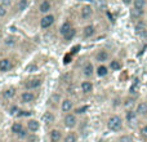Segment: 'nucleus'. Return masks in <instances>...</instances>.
<instances>
[{
    "mask_svg": "<svg viewBox=\"0 0 147 142\" xmlns=\"http://www.w3.org/2000/svg\"><path fill=\"white\" fill-rule=\"evenodd\" d=\"M7 14V7H4L3 4H0V17H4Z\"/></svg>",
    "mask_w": 147,
    "mask_h": 142,
    "instance_id": "nucleus-30",
    "label": "nucleus"
},
{
    "mask_svg": "<svg viewBox=\"0 0 147 142\" xmlns=\"http://www.w3.org/2000/svg\"><path fill=\"white\" fill-rule=\"evenodd\" d=\"M12 43H13V38H9L5 40V44H12Z\"/></svg>",
    "mask_w": 147,
    "mask_h": 142,
    "instance_id": "nucleus-37",
    "label": "nucleus"
},
{
    "mask_svg": "<svg viewBox=\"0 0 147 142\" xmlns=\"http://www.w3.org/2000/svg\"><path fill=\"white\" fill-rule=\"evenodd\" d=\"M92 89H93V84L90 81H83L81 83V91L84 93H89V92H92Z\"/></svg>",
    "mask_w": 147,
    "mask_h": 142,
    "instance_id": "nucleus-13",
    "label": "nucleus"
},
{
    "mask_svg": "<svg viewBox=\"0 0 147 142\" xmlns=\"http://www.w3.org/2000/svg\"><path fill=\"white\" fill-rule=\"evenodd\" d=\"M20 136H21V137H25V136H26V132H25V131H22V132L20 133Z\"/></svg>",
    "mask_w": 147,
    "mask_h": 142,
    "instance_id": "nucleus-39",
    "label": "nucleus"
},
{
    "mask_svg": "<svg viewBox=\"0 0 147 142\" xmlns=\"http://www.w3.org/2000/svg\"><path fill=\"white\" fill-rule=\"evenodd\" d=\"M54 20H56V18H54V16L53 14H49V13H48V14H45L40 20V27L41 28H49L54 23Z\"/></svg>",
    "mask_w": 147,
    "mask_h": 142,
    "instance_id": "nucleus-2",
    "label": "nucleus"
},
{
    "mask_svg": "<svg viewBox=\"0 0 147 142\" xmlns=\"http://www.w3.org/2000/svg\"><path fill=\"white\" fill-rule=\"evenodd\" d=\"M133 5H134V8H137V9H143L146 5V0H134Z\"/></svg>",
    "mask_w": 147,
    "mask_h": 142,
    "instance_id": "nucleus-24",
    "label": "nucleus"
},
{
    "mask_svg": "<svg viewBox=\"0 0 147 142\" xmlns=\"http://www.w3.org/2000/svg\"><path fill=\"white\" fill-rule=\"evenodd\" d=\"M65 142H76V136L74 133H69L65 138Z\"/></svg>",
    "mask_w": 147,
    "mask_h": 142,
    "instance_id": "nucleus-28",
    "label": "nucleus"
},
{
    "mask_svg": "<svg viewBox=\"0 0 147 142\" xmlns=\"http://www.w3.org/2000/svg\"><path fill=\"white\" fill-rule=\"evenodd\" d=\"M10 67H12V64H10V61H9L8 58H3V60H0V71L5 72V71L10 70Z\"/></svg>",
    "mask_w": 147,
    "mask_h": 142,
    "instance_id": "nucleus-7",
    "label": "nucleus"
},
{
    "mask_svg": "<svg viewBox=\"0 0 147 142\" xmlns=\"http://www.w3.org/2000/svg\"><path fill=\"white\" fill-rule=\"evenodd\" d=\"M3 96H4L7 99L13 98V97L16 96V89H14V88H8V89H5V91L3 92Z\"/></svg>",
    "mask_w": 147,
    "mask_h": 142,
    "instance_id": "nucleus-15",
    "label": "nucleus"
},
{
    "mask_svg": "<svg viewBox=\"0 0 147 142\" xmlns=\"http://www.w3.org/2000/svg\"><path fill=\"white\" fill-rule=\"evenodd\" d=\"M85 110H88V106H83V107H79V109H76V112L78 114H81V112H84Z\"/></svg>",
    "mask_w": 147,
    "mask_h": 142,
    "instance_id": "nucleus-32",
    "label": "nucleus"
},
{
    "mask_svg": "<svg viewBox=\"0 0 147 142\" xmlns=\"http://www.w3.org/2000/svg\"><path fill=\"white\" fill-rule=\"evenodd\" d=\"M12 131L14 133H17V135H20L21 132H22V124H21V123H14V124L12 125Z\"/></svg>",
    "mask_w": 147,
    "mask_h": 142,
    "instance_id": "nucleus-26",
    "label": "nucleus"
},
{
    "mask_svg": "<svg viewBox=\"0 0 147 142\" xmlns=\"http://www.w3.org/2000/svg\"><path fill=\"white\" fill-rule=\"evenodd\" d=\"M27 128L31 132H36V131H39V122H36V120H28Z\"/></svg>",
    "mask_w": 147,
    "mask_h": 142,
    "instance_id": "nucleus-12",
    "label": "nucleus"
},
{
    "mask_svg": "<svg viewBox=\"0 0 147 142\" xmlns=\"http://www.w3.org/2000/svg\"><path fill=\"white\" fill-rule=\"evenodd\" d=\"M119 142H132V137L130 136H121L119 138Z\"/></svg>",
    "mask_w": 147,
    "mask_h": 142,
    "instance_id": "nucleus-29",
    "label": "nucleus"
},
{
    "mask_svg": "<svg viewBox=\"0 0 147 142\" xmlns=\"http://www.w3.org/2000/svg\"><path fill=\"white\" fill-rule=\"evenodd\" d=\"M26 70H27V71H35L36 70V66H35V65H28Z\"/></svg>",
    "mask_w": 147,
    "mask_h": 142,
    "instance_id": "nucleus-34",
    "label": "nucleus"
},
{
    "mask_svg": "<svg viewBox=\"0 0 147 142\" xmlns=\"http://www.w3.org/2000/svg\"><path fill=\"white\" fill-rule=\"evenodd\" d=\"M21 99L25 103H28V102H32L35 99V96H34L32 92H23L22 96H21Z\"/></svg>",
    "mask_w": 147,
    "mask_h": 142,
    "instance_id": "nucleus-6",
    "label": "nucleus"
},
{
    "mask_svg": "<svg viewBox=\"0 0 147 142\" xmlns=\"http://www.w3.org/2000/svg\"><path fill=\"white\" fill-rule=\"evenodd\" d=\"M96 58H97V61H99V62H105L109 60V53H107L106 51H99L98 53L96 54Z\"/></svg>",
    "mask_w": 147,
    "mask_h": 142,
    "instance_id": "nucleus-11",
    "label": "nucleus"
},
{
    "mask_svg": "<svg viewBox=\"0 0 147 142\" xmlns=\"http://www.w3.org/2000/svg\"><path fill=\"white\" fill-rule=\"evenodd\" d=\"M107 72H109V70H107V67L103 66V65L98 66V69H97V75H98L99 78H103V76H106Z\"/></svg>",
    "mask_w": 147,
    "mask_h": 142,
    "instance_id": "nucleus-19",
    "label": "nucleus"
},
{
    "mask_svg": "<svg viewBox=\"0 0 147 142\" xmlns=\"http://www.w3.org/2000/svg\"><path fill=\"white\" fill-rule=\"evenodd\" d=\"M141 135H142L145 138H147V125H145V127L141 129Z\"/></svg>",
    "mask_w": 147,
    "mask_h": 142,
    "instance_id": "nucleus-31",
    "label": "nucleus"
},
{
    "mask_svg": "<svg viewBox=\"0 0 147 142\" xmlns=\"http://www.w3.org/2000/svg\"><path fill=\"white\" fill-rule=\"evenodd\" d=\"M43 122L44 123H53L54 122V116L52 112H45L43 115Z\"/></svg>",
    "mask_w": 147,
    "mask_h": 142,
    "instance_id": "nucleus-21",
    "label": "nucleus"
},
{
    "mask_svg": "<svg viewBox=\"0 0 147 142\" xmlns=\"http://www.w3.org/2000/svg\"><path fill=\"white\" fill-rule=\"evenodd\" d=\"M130 105H133V99L130 101V99H128L127 102H125V106H130Z\"/></svg>",
    "mask_w": 147,
    "mask_h": 142,
    "instance_id": "nucleus-38",
    "label": "nucleus"
},
{
    "mask_svg": "<svg viewBox=\"0 0 147 142\" xmlns=\"http://www.w3.org/2000/svg\"><path fill=\"white\" fill-rule=\"evenodd\" d=\"M142 14H143V9L133 8V9L130 10V17L132 18H140V17H142Z\"/></svg>",
    "mask_w": 147,
    "mask_h": 142,
    "instance_id": "nucleus-18",
    "label": "nucleus"
},
{
    "mask_svg": "<svg viewBox=\"0 0 147 142\" xmlns=\"http://www.w3.org/2000/svg\"><path fill=\"white\" fill-rule=\"evenodd\" d=\"M107 127H109V129L112 131V132H119V131L123 128V120H121V118L117 116V115H114V116H111L109 119V122H107Z\"/></svg>",
    "mask_w": 147,
    "mask_h": 142,
    "instance_id": "nucleus-1",
    "label": "nucleus"
},
{
    "mask_svg": "<svg viewBox=\"0 0 147 142\" xmlns=\"http://www.w3.org/2000/svg\"><path fill=\"white\" fill-rule=\"evenodd\" d=\"M62 111L63 112H69L70 110L72 109V102L70 101V99H65L63 102H62Z\"/></svg>",
    "mask_w": 147,
    "mask_h": 142,
    "instance_id": "nucleus-17",
    "label": "nucleus"
},
{
    "mask_svg": "<svg viewBox=\"0 0 147 142\" xmlns=\"http://www.w3.org/2000/svg\"><path fill=\"white\" fill-rule=\"evenodd\" d=\"M133 1H134V0H123V3H124L125 5H129V4H132Z\"/></svg>",
    "mask_w": 147,
    "mask_h": 142,
    "instance_id": "nucleus-36",
    "label": "nucleus"
},
{
    "mask_svg": "<svg viewBox=\"0 0 147 142\" xmlns=\"http://www.w3.org/2000/svg\"><path fill=\"white\" fill-rule=\"evenodd\" d=\"M137 112L138 115H147V102H141L137 106Z\"/></svg>",
    "mask_w": 147,
    "mask_h": 142,
    "instance_id": "nucleus-10",
    "label": "nucleus"
},
{
    "mask_svg": "<svg viewBox=\"0 0 147 142\" xmlns=\"http://www.w3.org/2000/svg\"><path fill=\"white\" fill-rule=\"evenodd\" d=\"M75 35H76V30H75V28H71V30H70L69 32L63 36V39H65V40H67V41H70V40H72Z\"/></svg>",
    "mask_w": 147,
    "mask_h": 142,
    "instance_id": "nucleus-25",
    "label": "nucleus"
},
{
    "mask_svg": "<svg viewBox=\"0 0 147 142\" xmlns=\"http://www.w3.org/2000/svg\"><path fill=\"white\" fill-rule=\"evenodd\" d=\"M93 65L92 64H86L85 66H84V69H83V71H84V75L85 76H92V74H93Z\"/></svg>",
    "mask_w": 147,
    "mask_h": 142,
    "instance_id": "nucleus-20",
    "label": "nucleus"
},
{
    "mask_svg": "<svg viewBox=\"0 0 147 142\" xmlns=\"http://www.w3.org/2000/svg\"><path fill=\"white\" fill-rule=\"evenodd\" d=\"M63 122H65V125H66V127L72 128L76 125V116L74 114H67L66 116H65Z\"/></svg>",
    "mask_w": 147,
    "mask_h": 142,
    "instance_id": "nucleus-4",
    "label": "nucleus"
},
{
    "mask_svg": "<svg viewBox=\"0 0 147 142\" xmlns=\"http://www.w3.org/2000/svg\"><path fill=\"white\" fill-rule=\"evenodd\" d=\"M110 67H111V70H114V71H119L121 69V64H120L119 61H116V60H114V61L110 62Z\"/></svg>",
    "mask_w": 147,
    "mask_h": 142,
    "instance_id": "nucleus-22",
    "label": "nucleus"
},
{
    "mask_svg": "<svg viewBox=\"0 0 147 142\" xmlns=\"http://www.w3.org/2000/svg\"><path fill=\"white\" fill-rule=\"evenodd\" d=\"M94 26L93 25H88V26H85L84 27V31H83V34H84V36L85 38H90V36H93L94 35Z\"/></svg>",
    "mask_w": 147,
    "mask_h": 142,
    "instance_id": "nucleus-9",
    "label": "nucleus"
},
{
    "mask_svg": "<svg viewBox=\"0 0 147 142\" xmlns=\"http://www.w3.org/2000/svg\"><path fill=\"white\" fill-rule=\"evenodd\" d=\"M136 118H137V112H134V111H128V112H127V120H128L129 123L134 122Z\"/></svg>",
    "mask_w": 147,
    "mask_h": 142,
    "instance_id": "nucleus-27",
    "label": "nucleus"
},
{
    "mask_svg": "<svg viewBox=\"0 0 147 142\" xmlns=\"http://www.w3.org/2000/svg\"><path fill=\"white\" fill-rule=\"evenodd\" d=\"M31 112H28V111H21V114H18L20 116H28Z\"/></svg>",
    "mask_w": 147,
    "mask_h": 142,
    "instance_id": "nucleus-35",
    "label": "nucleus"
},
{
    "mask_svg": "<svg viewBox=\"0 0 147 142\" xmlns=\"http://www.w3.org/2000/svg\"><path fill=\"white\" fill-rule=\"evenodd\" d=\"M27 5H28V1H27V0H18L17 9L22 12V10H25L26 8H27Z\"/></svg>",
    "mask_w": 147,
    "mask_h": 142,
    "instance_id": "nucleus-23",
    "label": "nucleus"
},
{
    "mask_svg": "<svg viewBox=\"0 0 147 142\" xmlns=\"http://www.w3.org/2000/svg\"><path fill=\"white\" fill-rule=\"evenodd\" d=\"M1 4L4 5V7H9V5L12 4V0H1Z\"/></svg>",
    "mask_w": 147,
    "mask_h": 142,
    "instance_id": "nucleus-33",
    "label": "nucleus"
},
{
    "mask_svg": "<svg viewBox=\"0 0 147 142\" xmlns=\"http://www.w3.org/2000/svg\"><path fill=\"white\" fill-rule=\"evenodd\" d=\"M61 140V132L57 129H53L51 132V141L52 142H59Z\"/></svg>",
    "mask_w": 147,
    "mask_h": 142,
    "instance_id": "nucleus-16",
    "label": "nucleus"
},
{
    "mask_svg": "<svg viewBox=\"0 0 147 142\" xmlns=\"http://www.w3.org/2000/svg\"><path fill=\"white\" fill-rule=\"evenodd\" d=\"M40 84H41L40 79H32V80H28L27 83H26V88L27 89H35V88H38V87H40Z\"/></svg>",
    "mask_w": 147,
    "mask_h": 142,
    "instance_id": "nucleus-8",
    "label": "nucleus"
},
{
    "mask_svg": "<svg viewBox=\"0 0 147 142\" xmlns=\"http://www.w3.org/2000/svg\"><path fill=\"white\" fill-rule=\"evenodd\" d=\"M71 28H72V26L70 25V22H65L63 25L61 26V28H59V32H61L62 36H65L70 30H71Z\"/></svg>",
    "mask_w": 147,
    "mask_h": 142,
    "instance_id": "nucleus-14",
    "label": "nucleus"
},
{
    "mask_svg": "<svg viewBox=\"0 0 147 142\" xmlns=\"http://www.w3.org/2000/svg\"><path fill=\"white\" fill-rule=\"evenodd\" d=\"M51 9H52V4L48 0H43V1L40 3V5H39V10H40L41 13H44V14H48Z\"/></svg>",
    "mask_w": 147,
    "mask_h": 142,
    "instance_id": "nucleus-5",
    "label": "nucleus"
},
{
    "mask_svg": "<svg viewBox=\"0 0 147 142\" xmlns=\"http://www.w3.org/2000/svg\"><path fill=\"white\" fill-rule=\"evenodd\" d=\"M92 16H93V8L90 5H84L80 10V17L83 20H89Z\"/></svg>",
    "mask_w": 147,
    "mask_h": 142,
    "instance_id": "nucleus-3",
    "label": "nucleus"
}]
</instances>
